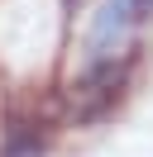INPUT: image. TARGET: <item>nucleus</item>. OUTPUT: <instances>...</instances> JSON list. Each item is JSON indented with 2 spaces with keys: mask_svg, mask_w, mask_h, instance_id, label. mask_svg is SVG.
Returning <instances> with one entry per match:
<instances>
[{
  "mask_svg": "<svg viewBox=\"0 0 153 157\" xmlns=\"http://www.w3.org/2000/svg\"><path fill=\"white\" fill-rule=\"evenodd\" d=\"M148 10L153 0H101L91 10V24H86V67L129 57V43L143 29Z\"/></svg>",
  "mask_w": 153,
  "mask_h": 157,
  "instance_id": "f257e3e1",
  "label": "nucleus"
},
{
  "mask_svg": "<svg viewBox=\"0 0 153 157\" xmlns=\"http://www.w3.org/2000/svg\"><path fill=\"white\" fill-rule=\"evenodd\" d=\"M124 71H129V57L81 67V81H76L72 95H67V109H72L76 124H81V119H101L105 109L115 105V95H120V86H124Z\"/></svg>",
  "mask_w": 153,
  "mask_h": 157,
  "instance_id": "f03ea898",
  "label": "nucleus"
},
{
  "mask_svg": "<svg viewBox=\"0 0 153 157\" xmlns=\"http://www.w3.org/2000/svg\"><path fill=\"white\" fill-rule=\"evenodd\" d=\"M5 157H43V138H38V128L24 124V119H14V124H10Z\"/></svg>",
  "mask_w": 153,
  "mask_h": 157,
  "instance_id": "7ed1b4c3",
  "label": "nucleus"
}]
</instances>
